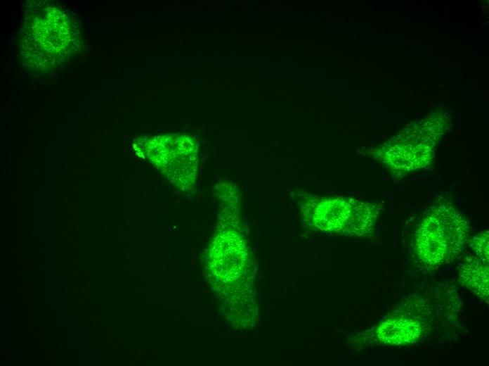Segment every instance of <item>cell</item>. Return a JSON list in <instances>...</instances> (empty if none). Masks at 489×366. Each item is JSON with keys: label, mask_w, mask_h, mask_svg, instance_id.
I'll return each mask as SVG.
<instances>
[{"label": "cell", "mask_w": 489, "mask_h": 366, "mask_svg": "<svg viewBox=\"0 0 489 366\" xmlns=\"http://www.w3.org/2000/svg\"><path fill=\"white\" fill-rule=\"evenodd\" d=\"M470 232L468 221L451 204L433 206L415 232V255L427 267L448 264L469 244Z\"/></svg>", "instance_id": "cell-1"}, {"label": "cell", "mask_w": 489, "mask_h": 366, "mask_svg": "<svg viewBox=\"0 0 489 366\" xmlns=\"http://www.w3.org/2000/svg\"><path fill=\"white\" fill-rule=\"evenodd\" d=\"M379 210V206L374 203L345 197L311 199L302 208L309 226L324 232L352 236L369 233Z\"/></svg>", "instance_id": "cell-2"}, {"label": "cell", "mask_w": 489, "mask_h": 366, "mask_svg": "<svg viewBox=\"0 0 489 366\" xmlns=\"http://www.w3.org/2000/svg\"><path fill=\"white\" fill-rule=\"evenodd\" d=\"M400 133L382 145L375 153L390 170L400 172H411L425 167L433 156L436 139L441 134L435 127L419 125L414 132Z\"/></svg>", "instance_id": "cell-3"}, {"label": "cell", "mask_w": 489, "mask_h": 366, "mask_svg": "<svg viewBox=\"0 0 489 366\" xmlns=\"http://www.w3.org/2000/svg\"><path fill=\"white\" fill-rule=\"evenodd\" d=\"M422 332V324L416 318L400 317L382 322L376 330V336L383 343L400 345L417 341Z\"/></svg>", "instance_id": "cell-4"}, {"label": "cell", "mask_w": 489, "mask_h": 366, "mask_svg": "<svg viewBox=\"0 0 489 366\" xmlns=\"http://www.w3.org/2000/svg\"><path fill=\"white\" fill-rule=\"evenodd\" d=\"M462 285L488 303V264L474 255L467 256L458 268Z\"/></svg>", "instance_id": "cell-5"}, {"label": "cell", "mask_w": 489, "mask_h": 366, "mask_svg": "<svg viewBox=\"0 0 489 366\" xmlns=\"http://www.w3.org/2000/svg\"><path fill=\"white\" fill-rule=\"evenodd\" d=\"M469 244L476 257L488 264V231L474 236L469 241Z\"/></svg>", "instance_id": "cell-6"}]
</instances>
